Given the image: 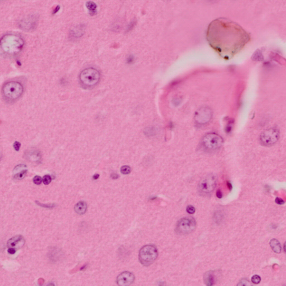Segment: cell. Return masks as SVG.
Here are the masks:
<instances>
[{"mask_svg": "<svg viewBox=\"0 0 286 286\" xmlns=\"http://www.w3.org/2000/svg\"><path fill=\"white\" fill-rule=\"evenodd\" d=\"M233 24L222 18L215 19L209 25L207 32V39L212 48L220 55L226 57L232 53L237 52L247 39L245 36L234 31Z\"/></svg>", "mask_w": 286, "mask_h": 286, "instance_id": "obj_1", "label": "cell"}, {"mask_svg": "<svg viewBox=\"0 0 286 286\" xmlns=\"http://www.w3.org/2000/svg\"><path fill=\"white\" fill-rule=\"evenodd\" d=\"M23 88L19 82L11 81L5 84L2 90V96L5 101L8 103H12L19 99L22 96Z\"/></svg>", "mask_w": 286, "mask_h": 286, "instance_id": "obj_2", "label": "cell"}, {"mask_svg": "<svg viewBox=\"0 0 286 286\" xmlns=\"http://www.w3.org/2000/svg\"><path fill=\"white\" fill-rule=\"evenodd\" d=\"M101 74L97 69L90 67L82 70L79 76L81 86L84 89L93 88L99 83Z\"/></svg>", "mask_w": 286, "mask_h": 286, "instance_id": "obj_3", "label": "cell"}, {"mask_svg": "<svg viewBox=\"0 0 286 286\" xmlns=\"http://www.w3.org/2000/svg\"><path fill=\"white\" fill-rule=\"evenodd\" d=\"M223 143V139L220 135L214 133H210L203 138L201 145L205 151L210 152L219 149Z\"/></svg>", "mask_w": 286, "mask_h": 286, "instance_id": "obj_4", "label": "cell"}, {"mask_svg": "<svg viewBox=\"0 0 286 286\" xmlns=\"http://www.w3.org/2000/svg\"><path fill=\"white\" fill-rule=\"evenodd\" d=\"M158 255L157 247L152 245H148L143 247L140 250L139 259L141 264L148 266L154 263Z\"/></svg>", "mask_w": 286, "mask_h": 286, "instance_id": "obj_5", "label": "cell"}, {"mask_svg": "<svg viewBox=\"0 0 286 286\" xmlns=\"http://www.w3.org/2000/svg\"><path fill=\"white\" fill-rule=\"evenodd\" d=\"M280 135L278 128L268 129L261 133L259 137V141L262 145L267 147L272 146L278 142Z\"/></svg>", "mask_w": 286, "mask_h": 286, "instance_id": "obj_6", "label": "cell"}, {"mask_svg": "<svg viewBox=\"0 0 286 286\" xmlns=\"http://www.w3.org/2000/svg\"><path fill=\"white\" fill-rule=\"evenodd\" d=\"M196 225L195 220L193 218H182L177 223L175 231L177 233L179 234H188L194 230Z\"/></svg>", "mask_w": 286, "mask_h": 286, "instance_id": "obj_7", "label": "cell"}, {"mask_svg": "<svg viewBox=\"0 0 286 286\" xmlns=\"http://www.w3.org/2000/svg\"><path fill=\"white\" fill-rule=\"evenodd\" d=\"M212 113L210 109L207 107H202L196 112L194 119L196 123L200 125H203L208 123L210 120Z\"/></svg>", "mask_w": 286, "mask_h": 286, "instance_id": "obj_8", "label": "cell"}, {"mask_svg": "<svg viewBox=\"0 0 286 286\" xmlns=\"http://www.w3.org/2000/svg\"><path fill=\"white\" fill-rule=\"evenodd\" d=\"M134 280L135 277L133 274L128 271H126L118 276L117 282L119 286H128L132 284Z\"/></svg>", "mask_w": 286, "mask_h": 286, "instance_id": "obj_9", "label": "cell"}, {"mask_svg": "<svg viewBox=\"0 0 286 286\" xmlns=\"http://www.w3.org/2000/svg\"><path fill=\"white\" fill-rule=\"evenodd\" d=\"M25 241L21 235H17L10 239L7 243L9 248H11L17 250L21 248L24 245Z\"/></svg>", "mask_w": 286, "mask_h": 286, "instance_id": "obj_10", "label": "cell"}, {"mask_svg": "<svg viewBox=\"0 0 286 286\" xmlns=\"http://www.w3.org/2000/svg\"><path fill=\"white\" fill-rule=\"evenodd\" d=\"M213 270H209L205 273L203 276V281L205 284L208 286L213 285L216 282V276Z\"/></svg>", "mask_w": 286, "mask_h": 286, "instance_id": "obj_11", "label": "cell"}, {"mask_svg": "<svg viewBox=\"0 0 286 286\" xmlns=\"http://www.w3.org/2000/svg\"><path fill=\"white\" fill-rule=\"evenodd\" d=\"M87 209L86 203L84 201H80L77 203L74 207L76 213L79 215H83L86 212Z\"/></svg>", "mask_w": 286, "mask_h": 286, "instance_id": "obj_12", "label": "cell"}, {"mask_svg": "<svg viewBox=\"0 0 286 286\" xmlns=\"http://www.w3.org/2000/svg\"><path fill=\"white\" fill-rule=\"evenodd\" d=\"M270 244L271 248L274 252L277 253H279L281 252V244L278 240L275 239H272L270 241Z\"/></svg>", "mask_w": 286, "mask_h": 286, "instance_id": "obj_13", "label": "cell"}, {"mask_svg": "<svg viewBox=\"0 0 286 286\" xmlns=\"http://www.w3.org/2000/svg\"><path fill=\"white\" fill-rule=\"evenodd\" d=\"M85 5L88 9L91 12L94 13L96 10L97 6L95 3L92 1H88L86 2Z\"/></svg>", "mask_w": 286, "mask_h": 286, "instance_id": "obj_14", "label": "cell"}, {"mask_svg": "<svg viewBox=\"0 0 286 286\" xmlns=\"http://www.w3.org/2000/svg\"><path fill=\"white\" fill-rule=\"evenodd\" d=\"M27 170H23L21 172L17 173L14 176V179H16L20 180L24 178L27 173Z\"/></svg>", "mask_w": 286, "mask_h": 286, "instance_id": "obj_15", "label": "cell"}, {"mask_svg": "<svg viewBox=\"0 0 286 286\" xmlns=\"http://www.w3.org/2000/svg\"><path fill=\"white\" fill-rule=\"evenodd\" d=\"M120 171L123 174L126 175L129 174L131 171V169L130 167L128 166H124L120 168Z\"/></svg>", "mask_w": 286, "mask_h": 286, "instance_id": "obj_16", "label": "cell"}, {"mask_svg": "<svg viewBox=\"0 0 286 286\" xmlns=\"http://www.w3.org/2000/svg\"><path fill=\"white\" fill-rule=\"evenodd\" d=\"M261 281L260 277L257 275L253 276L251 278V281L253 284H258Z\"/></svg>", "mask_w": 286, "mask_h": 286, "instance_id": "obj_17", "label": "cell"}, {"mask_svg": "<svg viewBox=\"0 0 286 286\" xmlns=\"http://www.w3.org/2000/svg\"><path fill=\"white\" fill-rule=\"evenodd\" d=\"M52 180L51 176L48 175H46L44 176L43 178V183L46 185H48L51 183Z\"/></svg>", "mask_w": 286, "mask_h": 286, "instance_id": "obj_18", "label": "cell"}, {"mask_svg": "<svg viewBox=\"0 0 286 286\" xmlns=\"http://www.w3.org/2000/svg\"><path fill=\"white\" fill-rule=\"evenodd\" d=\"M33 181L35 184L39 185L42 183V178L39 176H36L34 177L33 179Z\"/></svg>", "mask_w": 286, "mask_h": 286, "instance_id": "obj_19", "label": "cell"}, {"mask_svg": "<svg viewBox=\"0 0 286 286\" xmlns=\"http://www.w3.org/2000/svg\"><path fill=\"white\" fill-rule=\"evenodd\" d=\"M186 210L188 213L190 214H194L195 211V208L193 206L190 205L187 206Z\"/></svg>", "mask_w": 286, "mask_h": 286, "instance_id": "obj_20", "label": "cell"}, {"mask_svg": "<svg viewBox=\"0 0 286 286\" xmlns=\"http://www.w3.org/2000/svg\"><path fill=\"white\" fill-rule=\"evenodd\" d=\"M209 184L207 182L205 181L202 182L201 185L202 189L203 190H208L209 188Z\"/></svg>", "mask_w": 286, "mask_h": 286, "instance_id": "obj_21", "label": "cell"}, {"mask_svg": "<svg viewBox=\"0 0 286 286\" xmlns=\"http://www.w3.org/2000/svg\"><path fill=\"white\" fill-rule=\"evenodd\" d=\"M21 145V143L20 142H18V141H16L14 144V148L16 151H18L19 150Z\"/></svg>", "mask_w": 286, "mask_h": 286, "instance_id": "obj_22", "label": "cell"}, {"mask_svg": "<svg viewBox=\"0 0 286 286\" xmlns=\"http://www.w3.org/2000/svg\"><path fill=\"white\" fill-rule=\"evenodd\" d=\"M275 202L277 204L280 205L284 204L285 202L282 199L278 197L276 198Z\"/></svg>", "mask_w": 286, "mask_h": 286, "instance_id": "obj_23", "label": "cell"}, {"mask_svg": "<svg viewBox=\"0 0 286 286\" xmlns=\"http://www.w3.org/2000/svg\"><path fill=\"white\" fill-rule=\"evenodd\" d=\"M216 196L217 197L219 198H222V194L221 191L219 190H218L216 192Z\"/></svg>", "mask_w": 286, "mask_h": 286, "instance_id": "obj_24", "label": "cell"}, {"mask_svg": "<svg viewBox=\"0 0 286 286\" xmlns=\"http://www.w3.org/2000/svg\"><path fill=\"white\" fill-rule=\"evenodd\" d=\"M16 250L13 248H9L8 250V252L11 254H14L16 252Z\"/></svg>", "mask_w": 286, "mask_h": 286, "instance_id": "obj_25", "label": "cell"}, {"mask_svg": "<svg viewBox=\"0 0 286 286\" xmlns=\"http://www.w3.org/2000/svg\"><path fill=\"white\" fill-rule=\"evenodd\" d=\"M111 178L113 179H116L119 178V175L116 173H112L111 175Z\"/></svg>", "mask_w": 286, "mask_h": 286, "instance_id": "obj_26", "label": "cell"}, {"mask_svg": "<svg viewBox=\"0 0 286 286\" xmlns=\"http://www.w3.org/2000/svg\"><path fill=\"white\" fill-rule=\"evenodd\" d=\"M232 129V127L231 126H229V125H228L226 127L225 130L226 131L227 133H229L230 132H231Z\"/></svg>", "mask_w": 286, "mask_h": 286, "instance_id": "obj_27", "label": "cell"}, {"mask_svg": "<svg viewBox=\"0 0 286 286\" xmlns=\"http://www.w3.org/2000/svg\"><path fill=\"white\" fill-rule=\"evenodd\" d=\"M227 185L228 187V188L231 191L232 190V186L231 184L230 183L228 182H227Z\"/></svg>", "mask_w": 286, "mask_h": 286, "instance_id": "obj_28", "label": "cell"}, {"mask_svg": "<svg viewBox=\"0 0 286 286\" xmlns=\"http://www.w3.org/2000/svg\"><path fill=\"white\" fill-rule=\"evenodd\" d=\"M99 176L98 174L96 173L93 176V178L94 180H96L99 178Z\"/></svg>", "mask_w": 286, "mask_h": 286, "instance_id": "obj_29", "label": "cell"}, {"mask_svg": "<svg viewBox=\"0 0 286 286\" xmlns=\"http://www.w3.org/2000/svg\"><path fill=\"white\" fill-rule=\"evenodd\" d=\"M60 6L59 5H58L55 8L53 12V14H55L60 9Z\"/></svg>", "mask_w": 286, "mask_h": 286, "instance_id": "obj_30", "label": "cell"}]
</instances>
